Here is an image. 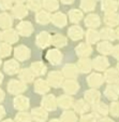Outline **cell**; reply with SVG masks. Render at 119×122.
Instances as JSON below:
<instances>
[{"label":"cell","instance_id":"cell-1","mask_svg":"<svg viewBox=\"0 0 119 122\" xmlns=\"http://www.w3.org/2000/svg\"><path fill=\"white\" fill-rule=\"evenodd\" d=\"M33 31V28L30 22H21L17 25V34L24 36V37H29Z\"/></svg>","mask_w":119,"mask_h":122},{"label":"cell","instance_id":"cell-2","mask_svg":"<svg viewBox=\"0 0 119 122\" xmlns=\"http://www.w3.org/2000/svg\"><path fill=\"white\" fill-rule=\"evenodd\" d=\"M8 90L9 92H11L12 94H18V93H22L26 90L25 84H24L22 81L18 80H12L9 82L8 84Z\"/></svg>","mask_w":119,"mask_h":122},{"label":"cell","instance_id":"cell-3","mask_svg":"<svg viewBox=\"0 0 119 122\" xmlns=\"http://www.w3.org/2000/svg\"><path fill=\"white\" fill-rule=\"evenodd\" d=\"M46 58L47 61L53 65H58L62 60V54L60 53L57 49H52L47 52L46 54Z\"/></svg>","mask_w":119,"mask_h":122},{"label":"cell","instance_id":"cell-4","mask_svg":"<svg viewBox=\"0 0 119 122\" xmlns=\"http://www.w3.org/2000/svg\"><path fill=\"white\" fill-rule=\"evenodd\" d=\"M14 54L18 61H25L30 57V50L25 46H18L14 50Z\"/></svg>","mask_w":119,"mask_h":122},{"label":"cell","instance_id":"cell-5","mask_svg":"<svg viewBox=\"0 0 119 122\" xmlns=\"http://www.w3.org/2000/svg\"><path fill=\"white\" fill-rule=\"evenodd\" d=\"M62 81H63V77H62L61 72L53 71L48 75V82L50 85H53L55 88H59L62 84Z\"/></svg>","mask_w":119,"mask_h":122},{"label":"cell","instance_id":"cell-6","mask_svg":"<svg viewBox=\"0 0 119 122\" xmlns=\"http://www.w3.org/2000/svg\"><path fill=\"white\" fill-rule=\"evenodd\" d=\"M52 43V36L46 31H42L37 38V44L40 48H46Z\"/></svg>","mask_w":119,"mask_h":122},{"label":"cell","instance_id":"cell-7","mask_svg":"<svg viewBox=\"0 0 119 122\" xmlns=\"http://www.w3.org/2000/svg\"><path fill=\"white\" fill-rule=\"evenodd\" d=\"M3 68H4L5 72L9 75H14L16 72H18L19 70V64L16 62L15 60H9L4 63L3 65Z\"/></svg>","mask_w":119,"mask_h":122},{"label":"cell","instance_id":"cell-8","mask_svg":"<svg viewBox=\"0 0 119 122\" xmlns=\"http://www.w3.org/2000/svg\"><path fill=\"white\" fill-rule=\"evenodd\" d=\"M42 106L47 110H55L57 107V101H56L55 96L52 94L45 96L42 101Z\"/></svg>","mask_w":119,"mask_h":122},{"label":"cell","instance_id":"cell-9","mask_svg":"<svg viewBox=\"0 0 119 122\" xmlns=\"http://www.w3.org/2000/svg\"><path fill=\"white\" fill-rule=\"evenodd\" d=\"M14 107L19 110H25L29 107V99L27 97H24L22 95L16 96L14 98Z\"/></svg>","mask_w":119,"mask_h":122},{"label":"cell","instance_id":"cell-10","mask_svg":"<svg viewBox=\"0 0 119 122\" xmlns=\"http://www.w3.org/2000/svg\"><path fill=\"white\" fill-rule=\"evenodd\" d=\"M1 37H2L3 40L8 42V43H13V42H16L17 39H18V34L13 29H7L5 31H3V34L1 35Z\"/></svg>","mask_w":119,"mask_h":122},{"label":"cell","instance_id":"cell-11","mask_svg":"<svg viewBox=\"0 0 119 122\" xmlns=\"http://www.w3.org/2000/svg\"><path fill=\"white\" fill-rule=\"evenodd\" d=\"M77 55H79L80 57H87L88 55H90L92 52V49L90 46V44H86V43H80L78 46H76L75 49Z\"/></svg>","mask_w":119,"mask_h":122},{"label":"cell","instance_id":"cell-12","mask_svg":"<svg viewBox=\"0 0 119 122\" xmlns=\"http://www.w3.org/2000/svg\"><path fill=\"white\" fill-rule=\"evenodd\" d=\"M63 89L66 92L70 93V94H74L77 92V90L79 89V85L76 83V81H74L73 79H69L66 82H63Z\"/></svg>","mask_w":119,"mask_h":122},{"label":"cell","instance_id":"cell-13","mask_svg":"<svg viewBox=\"0 0 119 122\" xmlns=\"http://www.w3.org/2000/svg\"><path fill=\"white\" fill-rule=\"evenodd\" d=\"M32 118L38 122H44L47 119V112L43 108H35L31 112Z\"/></svg>","mask_w":119,"mask_h":122},{"label":"cell","instance_id":"cell-14","mask_svg":"<svg viewBox=\"0 0 119 122\" xmlns=\"http://www.w3.org/2000/svg\"><path fill=\"white\" fill-rule=\"evenodd\" d=\"M85 99L88 104H97V102L100 99V93L97 90L91 89L85 93Z\"/></svg>","mask_w":119,"mask_h":122},{"label":"cell","instance_id":"cell-15","mask_svg":"<svg viewBox=\"0 0 119 122\" xmlns=\"http://www.w3.org/2000/svg\"><path fill=\"white\" fill-rule=\"evenodd\" d=\"M107 65H108V61L105 57H102V56L94 58L93 62H92V67L94 69H97V70H104L107 67Z\"/></svg>","mask_w":119,"mask_h":122},{"label":"cell","instance_id":"cell-16","mask_svg":"<svg viewBox=\"0 0 119 122\" xmlns=\"http://www.w3.org/2000/svg\"><path fill=\"white\" fill-rule=\"evenodd\" d=\"M83 29L79 27V26H72V27L69 28L68 30V35L69 37L71 38L72 40H78L83 37Z\"/></svg>","mask_w":119,"mask_h":122},{"label":"cell","instance_id":"cell-17","mask_svg":"<svg viewBox=\"0 0 119 122\" xmlns=\"http://www.w3.org/2000/svg\"><path fill=\"white\" fill-rule=\"evenodd\" d=\"M31 71L33 72L35 76H41V75L45 74L46 71V66L41 62H35L31 65Z\"/></svg>","mask_w":119,"mask_h":122},{"label":"cell","instance_id":"cell-18","mask_svg":"<svg viewBox=\"0 0 119 122\" xmlns=\"http://www.w3.org/2000/svg\"><path fill=\"white\" fill-rule=\"evenodd\" d=\"M85 24H86L87 27H89L91 29V28H94L100 25V19H99V16L97 14H90V15H88L86 17Z\"/></svg>","mask_w":119,"mask_h":122},{"label":"cell","instance_id":"cell-19","mask_svg":"<svg viewBox=\"0 0 119 122\" xmlns=\"http://www.w3.org/2000/svg\"><path fill=\"white\" fill-rule=\"evenodd\" d=\"M49 90V85L46 81L42 80V79H39V80L35 81V91L38 93H41V94H44L47 91Z\"/></svg>","mask_w":119,"mask_h":122},{"label":"cell","instance_id":"cell-20","mask_svg":"<svg viewBox=\"0 0 119 122\" xmlns=\"http://www.w3.org/2000/svg\"><path fill=\"white\" fill-rule=\"evenodd\" d=\"M12 17L11 15H9L8 13H2L0 14V27L3 29H9L12 26Z\"/></svg>","mask_w":119,"mask_h":122},{"label":"cell","instance_id":"cell-21","mask_svg":"<svg viewBox=\"0 0 119 122\" xmlns=\"http://www.w3.org/2000/svg\"><path fill=\"white\" fill-rule=\"evenodd\" d=\"M50 21L58 27H62L66 24V17L63 13H56L53 15V17H50Z\"/></svg>","mask_w":119,"mask_h":122},{"label":"cell","instance_id":"cell-22","mask_svg":"<svg viewBox=\"0 0 119 122\" xmlns=\"http://www.w3.org/2000/svg\"><path fill=\"white\" fill-rule=\"evenodd\" d=\"M91 68H92V63L89 60H87V57L82 58L77 64V69L80 70L82 72H88L90 71Z\"/></svg>","mask_w":119,"mask_h":122},{"label":"cell","instance_id":"cell-23","mask_svg":"<svg viewBox=\"0 0 119 122\" xmlns=\"http://www.w3.org/2000/svg\"><path fill=\"white\" fill-rule=\"evenodd\" d=\"M13 14L17 19H24L27 15V8L24 7L22 3H18L13 8Z\"/></svg>","mask_w":119,"mask_h":122},{"label":"cell","instance_id":"cell-24","mask_svg":"<svg viewBox=\"0 0 119 122\" xmlns=\"http://www.w3.org/2000/svg\"><path fill=\"white\" fill-rule=\"evenodd\" d=\"M77 71H78V69L74 65H66L63 68V74L70 79L75 78L77 76Z\"/></svg>","mask_w":119,"mask_h":122},{"label":"cell","instance_id":"cell-25","mask_svg":"<svg viewBox=\"0 0 119 122\" xmlns=\"http://www.w3.org/2000/svg\"><path fill=\"white\" fill-rule=\"evenodd\" d=\"M33 77H35V75H33V72L31 71V69H23L21 72H19V78H21L22 81H24V82H31L32 80H33Z\"/></svg>","mask_w":119,"mask_h":122},{"label":"cell","instance_id":"cell-26","mask_svg":"<svg viewBox=\"0 0 119 122\" xmlns=\"http://www.w3.org/2000/svg\"><path fill=\"white\" fill-rule=\"evenodd\" d=\"M58 104H59L60 107H62V108H64V109H68L73 105V99L70 96L63 95V96H61L58 99Z\"/></svg>","mask_w":119,"mask_h":122},{"label":"cell","instance_id":"cell-27","mask_svg":"<svg viewBox=\"0 0 119 122\" xmlns=\"http://www.w3.org/2000/svg\"><path fill=\"white\" fill-rule=\"evenodd\" d=\"M74 107H75V110L77 111L78 113H80V115H83V113H85V112H87L88 109H89L88 103H87V102H84L83 99L76 102L75 105H74Z\"/></svg>","mask_w":119,"mask_h":122},{"label":"cell","instance_id":"cell-28","mask_svg":"<svg viewBox=\"0 0 119 122\" xmlns=\"http://www.w3.org/2000/svg\"><path fill=\"white\" fill-rule=\"evenodd\" d=\"M52 43L54 44V46H58V48H60V46H64L66 44V39L62 36V35H55V36H53L52 37Z\"/></svg>","mask_w":119,"mask_h":122},{"label":"cell","instance_id":"cell-29","mask_svg":"<svg viewBox=\"0 0 119 122\" xmlns=\"http://www.w3.org/2000/svg\"><path fill=\"white\" fill-rule=\"evenodd\" d=\"M37 22L40 24H47L50 22V16L46 11H39L37 13Z\"/></svg>","mask_w":119,"mask_h":122},{"label":"cell","instance_id":"cell-30","mask_svg":"<svg viewBox=\"0 0 119 122\" xmlns=\"http://www.w3.org/2000/svg\"><path fill=\"white\" fill-rule=\"evenodd\" d=\"M100 36L99 34L93 29H89L87 31V35H86V40H87L88 44H92V43H96L97 41L99 40Z\"/></svg>","mask_w":119,"mask_h":122},{"label":"cell","instance_id":"cell-31","mask_svg":"<svg viewBox=\"0 0 119 122\" xmlns=\"http://www.w3.org/2000/svg\"><path fill=\"white\" fill-rule=\"evenodd\" d=\"M102 83V77L98 74H92L91 76L88 78V84L92 88H96L98 85H100Z\"/></svg>","mask_w":119,"mask_h":122},{"label":"cell","instance_id":"cell-32","mask_svg":"<svg viewBox=\"0 0 119 122\" xmlns=\"http://www.w3.org/2000/svg\"><path fill=\"white\" fill-rule=\"evenodd\" d=\"M76 121H77V118H76L75 112H73V111H66L61 116V122H76Z\"/></svg>","mask_w":119,"mask_h":122},{"label":"cell","instance_id":"cell-33","mask_svg":"<svg viewBox=\"0 0 119 122\" xmlns=\"http://www.w3.org/2000/svg\"><path fill=\"white\" fill-rule=\"evenodd\" d=\"M69 16H70V21L73 22V23H77L82 20L83 17V13L77 9H73L70 11L69 13Z\"/></svg>","mask_w":119,"mask_h":122},{"label":"cell","instance_id":"cell-34","mask_svg":"<svg viewBox=\"0 0 119 122\" xmlns=\"http://www.w3.org/2000/svg\"><path fill=\"white\" fill-rule=\"evenodd\" d=\"M44 8L46 10H49V11H55L58 9V1L57 0H43V3H42Z\"/></svg>","mask_w":119,"mask_h":122},{"label":"cell","instance_id":"cell-35","mask_svg":"<svg viewBox=\"0 0 119 122\" xmlns=\"http://www.w3.org/2000/svg\"><path fill=\"white\" fill-rule=\"evenodd\" d=\"M96 7V0H82L80 8L85 11H92Z\"/></svg>","mask_w":119,"mask_h":122},{"label":"cell","instance_id":"cell-36","mask_svg":"<svg viewBox=\"0 0 119 122\" xmlns=\"http://www.w3.org/2000/svg\"><path fill=\"white\" fill-rule=\"evenodd\" d=\"M12 48L9 43H0V57H7L11 54Z\"/></svg>","mask_w":119,"mask_h":122},{"label":"cell","instance_id":"cell-37","mask_svg":"<svg viewBox=\"0 0 119 122\" xmlns=\"http://www.w3.org/2000/svg\"><path fill=\"white\" fill-rule=\"evenodd\" d=\"M102 8H103V11H106V12L114 11V10H116L117 5L114 0H104L103 5H102Z\"/></svg>","mask_w":119,"mask_h":122},{"label":"cell","instance_id":"cell-38","mask_svg":"<svg viewBox=\"0 0 119 122\" xmlns=\"http://www.w3.org/2000/svg\"><path fill=\"white\" fill-rule=\"evenodd\" d=\"M27 5L30 10H33V11H39L42 7V2L41 0H28Z\"/></svg>","mask_w":119,"mask_h":122},{"label":"cell","instance_id":"cell-39","mask_svg":"<svg viewBox=\"0 0 119 122\" xmlns=\"http://www.w3.org/2000/svg\"><path fill=\"white\" fill-rule=\"evenodd\" d=\"M98 51L103 54H108L112 51V46L107 42H102V43H100L98 46Z\"/></svg>","mask_w":119,"mask_h":122},{"label":"cell","instance_id":"cell-40","mask_svg":"<svg viewBox=\"0 0 119 122\" xmlns=\"http://www.w3.org/2000/svg\"><path fill=\"white\" fill-rule=\"evenodd\" d=\"M93 109L99 115H106L107 112V107L105 106V104H94Z\"/></svg>","mask_w":119,"mask_h":122},{"label":"cell","instance_id":"cell-41","mask_svg":"<svg viewBox=\"0 0 119 122\" xmlns=\"http://www.w3.org/2000/svg\"><path fill=\"white\" fill-rule=\"evenodd\" d=\"M16 122H31V117L26 112H19L16 116Z\"/></svg>","mask_w":119,"mask_h":122},{"label":"cell","instance_id":"cell-42","mask_svg":"<svg viewBox=\"0 0 119 122\" xmlns=\"http://www.w3.org/2000/svg\"><path fill=\"white\" fill-rule=\"evenodd\" d=\"M101 35H102V38H105V39H114V32L108 28L102 29Z\"/></svg>","mask_w":119,"mask_h":122},{"label":"cell","instance_id":"cell-43","mask_svg":"<svg viewBox=\"0 0 119 122\" xmlns=\"http://www.w3.org/2000/svg\"><path fill=\"white\" fill-rule=\"evenodd\" d=\"M12 5V0H0V8L3 10L10 9Z\"/></svg>","mask_w":119,"mask_h":122},{"label":"cell","instance_id":"cell-44","mask_svg":"<svg viewBox=\"0 0 119 122\" xmlns=\"http://www.w3.org/2000/svg\"><path fill=\"white\" fill-rule=\"evenodd\" d=\"M80 122H96V118L92 115H85L80 118Z\"/></svg>","mask_w":119,"mask_h":122},{"label":"cell","instance_id":"cell-45","mask_svg":"<svg viewBox=\"0 0 119 122\" xmlns=\"http://www.w3.org/2000/svg\"><path fill=\"white\" fill-rule=\"evenodd\" d=\"M4 115H5V110H4V108H3V107L1 106V105H0V119L4 117Z\"/></svg>","mask_w":119,"mask_h":122},{"label":"cell","instance_id":"cell-46","mask_svg":"<svg viewBox=\"0 0 119 122\" xmlns=\"http://www.w3.org/2000/svg\"><path fill=\"white\" fill-rule=\"evenodd\" d=\"M3 98H4V92L0 89V102L3 101Z\"/></svg>","mask_w":119,"mask_h":122},{"label":"cell","instance_id":"cell-47","mask_svg":"<svg viewBox=\"0 0 119 122\" xmlns=\"http://www.w3.org/2000/svg\"><path fill=\"white\" fill-rule=\"evenodd\" d=\"M63 3H66V5H70V3H72L74 1V0H61Z\"/></svg>","mask_w":119,"mask_h":122},{"label":"cell","instance_id":"cell-48","mask_svg":"<svg viewBox=\"0 0 119 122\" xmlns=\"http://www.w3.org/2000/svg\"><path fill=\"white\" fill-rule=\"evenodd\" d=\"M100 122H114V121H112V120H110V119H103V120H101Z\"/></svg>","mask_w":119,"mask_h":122},{"label":"cell","instance_id":"cell-49","mask_svg":"<svg viewBox=\"0 0 119 122\" xmlns=\"http://www.w3.org/2000/svg\"><path fill=\"white\" fill-rule=\"evenodd\" d=\"M2 80H3V76H2V74L0 72V83L2 82Z\"/></svg>","mask_w":119,"mask_h":122},{"label":"cell","instance_id":"cell-50","mask_svg":"<svg viewBox=\"0 0 119 122\" xmlns=\"http://www.w3.org/2000/svg\"><path fill=\"white\" fill-rule=\"evenodd\" d=\"M50 122H61V121L58 119H54V120H50Z\"/></svg>","mask_w":119,"mask_h":122},{"label":"cell","instance_id":"cell-51","mask_svg":"<svg viewBox=\"0 0 119 122\" xmlns=\"http://www.w3.org/2000/svg\"><path fill=\"white\" fill-rule=\"evenodd\" d=\"M15 1H16L17 3H22V2H24L25 0H15Z\"/></svg>","mask_w":119,"mask_h":122},{"label":"cell","instance_id":"cell-52","mask_svg":"<svg viewBox=\"0 0 119 122\" xmlns=\"http://www.w3.org/2000/svg\"><path fill=\"white\" fill-rule=\"evenodd\" d=\"M3 122H14L13 120H11V119H7V120H4Z\"/></svg>","mask_w":119,"mask_h":122},{"label":"cell","instance_id":"cell-53","mask_svg":"<svg viewBox=\"0 0 119 122\" xmlns=\"http://www.w3.org/2000/svg\"><path fill=\"white\" fill-rule=\"evenodd\" d=\"M1 38H2V37H1V34H0V40H1Z\"/></svg>","mask_w":119,"mask_h":122},{"label":"cell","instance_id":"cell-54","mask_svg":"<svg viewBox=\"0 0 119 122\" xmlns=\"http://www.w3.org/2000/svg\"><path fill=\"white\" fill-rule=\"evenodd\" d=\"M0 65H1V62H0Z\"/></svg>","mask_w":119,"mask_h":122}]
</instances>
